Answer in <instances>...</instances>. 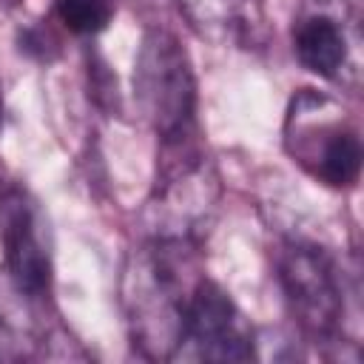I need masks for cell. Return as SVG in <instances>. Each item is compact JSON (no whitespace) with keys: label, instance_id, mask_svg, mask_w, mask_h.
<instances>
[{"label":"cell","instance_id":"obj_1","mask_svg":"<svg viewBox=\"0 0 364 364\" xmlns=\"http://www.w3.org/2000/svg\"><path fill=\"white\" fill-rule=\"evenodd\" d=\"M199 242L156 239L131 253L122 276V304L134 347L151 358H173L185 313L196 284L205 279L199 264Z\"/></svg>","mask_w":364,"mask_h":364},{"label":"cell","instance_id":"obj_2","mask_svg":"<svg viewBox=\"0 0 364 364\" xmlns=\"http://www.w3.org/2000/svg\"><path fill=\"white\" fill-rule=\"evenodd\" d=\"M219 176L196 134L162 142L156 182L145 205L148 236L199 242L219 205Z\"/></svg>","mask_w":364,"mask_h":364},{"label":"cell","instance_id":"obj_3","mask_svg":"<svg viewBox=\"0 0 364 364\" xmlns=\"http://www.w3.org/2000/svg\"><path fill=\"white\" fill-rule=\"evenodd\" d=\"M134 102L159 142L196 134V77L188 51L168 28H148L134 60Z\"/></svg>","mask_w":364,"mask_h":364},{"label":"cell","instance_id":"obj_4","mask_svg":"<svg viewBox=\"0 0 364 364\" xmlns=\"http://www.w3.org/2000/svg\"><path fill=\"white\" fill-rule=\"evenodd\" d=\"M284 148L327 188H353L361 176V136L344 111L318 91H299L284 119Z\"/></svg>","mask_w":364,"mask_h":364},{"label":"cell","instance_id":"obj_5","mask_svg":"<svg viewBox=\"0 0 364 364\" xmlns=\"http://www.w3.org/2000/svg\"><path fill=\"white\" fill-rule=\"evenodd\" d=\"M276 276L301 336L316 344L336 341L344 321V284L333 256L313 242L290 239L279 247Z\"/></svg>","mask_w":364,"mask_h":364},{"label":"cell","instance_id":"obj_6","mask_svg":"<svg viewBox=\"0 0 364 364\" xmlns=\"http://www.w3.org/2000/svg\"><path fill=\"white\" fill-rule=\"evenodd\" d=\"M0 245L14 293L26 301H46L51 293L48 228L34 196L17 185L0 193Z\"/></svg>","mask_w":364,"mask_h":364},{"label":"cell","instance_id":"obj_7","mask_svg":"<svg viewBox=\"0 0 364 364\" xmlns=\"http://www.w3.org/2000/svg\"><path fill=\"white\" fill-rule=\"evenodd\" d=\"M256 355V333L236 301L208 276L196 284L179 347L173 358L191 361H250Z\"/></svg>","mask_w":364,"mask_h":364},{"label":"cell","instance_id":"obj_8","mask_svg":"<svg viewBox=\"0 0 364 364\" xmlns=\"http://www.w3.org/2000/svg\"><path fill=\"white\" fill-rule=\"evenodd\" d=\"M355 48L358 28L344 3L316 0L293 20V54L316 77L347 82V74H358Z\"/></svg>","mask_w":364,"mask_h":364},{"label":"cell","instance_id":"obj_9","mask_svg":"<svg viewBox=\"0 0 364 364\" xmlns=\"http://www.w3.org/2000/svg\"><path fill=\"white\" fill-rule=\"evenodd\" d=\"M188 26L213 43H233L242 37L245 14L242 0H173Z\"/></svg>","mask_w":364,"mask_h":364},{"label":"cell","instance_id":"obj_10","mask_svg":"<svg viewBox=\"0 0 364 364\" xmlns=\"http://www.w3.org/2000/svg\"><path fill=\"white\" fill-rule=\"evenodd\" d=\"M114 0H54L57 23L77 37H94L114 20Z\"/></svg>","mask_w":364,"mask_h":364},{"label":"cell","instance_id":"obj_11","mask_svg":"<svg viewBox=\"0 0 364 364\" xmlns=\"http://www.w3.org/2000/svg\"><path fill=\"white\" fill-rule=\"evenodd\" d=\"M23 0H0V9H14V6H20Z\"/></svg>","mask_w":364,"mask_h":364},{"label":"cell","instance_id":"obj_12","mask_svg":"<svg viewBox=\"0 0 364 364\" xmlns=\"http://www.w3.org/2000/svg\"><path fill=\"white\" fill-rule=\"evenodd\" d=\"M0 122H3V94H0Z\"/></svg>","mask_w":364,"mask_h":364}]
</instances>
